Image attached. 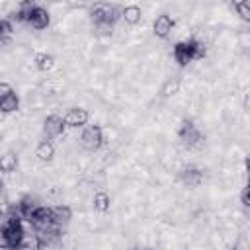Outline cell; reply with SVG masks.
I'll use <instances>...</instances> for the list:
<instances>
[{
	"instance_id": "1",
	"label": "cell",
	"mask_w": 250,
	"mask_h": 250,
	"mask_svg": "<svg viewBox=\"0 0 250 250\" xmlns=\"http://www.w3.org/2000/svg\"><path fill=\"white\" fill-rule=\"evenodd\" d=\"M78 143L84 150H98L104 143V135H102V129L96 127V125H84L80 129V135H78Z\"/></svg>"
},
{
	"instance_id": "2",
	"label": "cell",
	"mask_w": 250,
	"mask_h": 250,
	"mask_svg": "<svg viewBox=\"0 0 250 250\" xmlns=\"http://www.w3.org/2000/svg\"><path fill=\"white\" fill-rule=\"evenodd\" d=\"M92 18L94 21H111L115 23V20L121 18V12L117 8H113L111 4L107 2H98L92 6Z\"/></svg>"
},
{
	"instance_id": "3",
	"label": "cell",
	"mask_w": 250,
	"mask_h": 250,
	"mask_svg": "<svg viewBox=\"0 0 250 250\" xmlns=\"http://www.w3.org/2000/svg\"><path fill=\"white\" fill-rule=\"evenodd\" d=\"M64 133V119L59 115V113H53L49 115L45 121H43V135L51 141V139H57Z\"/></svg>"
},
{
	"instance_id": "4",
	"label": "cell",
	"mask_w": 250,
	"mask_h": 250,
	"mask_svg": "<svg viewBox=\"0 0 250 250\" xmlns=\"http://www.w3.org/2000/svg\"><path fill=\"white\" fill-rule=\"evenodd\" d=\"M25 23L31 27V29H45L47 25H49V14H47V10L45 8H41V6H35L33 10H31V14L27 16V20H25Z\"/></svg>"
},
{
	"instance_id": "5",
	"label": "cell",
	"mask_w": 250,
	"mask_h": 250,
	"mask_svg": "<svg viewBox=\"0 0 250 250\" xmlns=\"http://www.w3.org/2000/svg\"><path fill=\"white\" fill-rule=\"evenodd\" d=\"M62 119H64V125H68V127H84V125L88 123L90 115H88V111L82 109V107H72V109H68V111L62 115Z\"/></svg>"
},
{
	"instance_id": "6",
	"label": "cell",
	"mask_w": 250,
	"mask_h": 250,
	"mask_svg": "<svg viewBox=\"0 0 250 250\" xmlns=\"http://www.w3.org/2000/svg\"><path fill=\"white\" fill-rule=\"evenodd\" d=\"M172 29H174V20L168 14H160L152 23V31L156 37H168Z\"/></svg>"
},
{
	"instance_id": "7",
	"label": "cell",
	"mask_w": 250,
	"mask_h": 250,
	"mask_svg": "<svg viewBox=\"0 0 250 250\" xmlns=\"http://www.w3.org/2000/svg\"><path fill=\"white\" fill-rule=\"evenodd\" d=\"M70 209L66 205H53L51 207V221L57 225V227H62L70 221Z\"/></svg>"
},
{
	"instance_id": "8",
	"label": "cell",
	"mask_w": 250,
	"mask_h": 250,
	"mask_svg": "<svg viewBox=\"0 0 250 250\" xmlns=\"http://www.w3.org/2000/svg\"><path fill=\"white\" fill-rule=\"evenodd\" d=\"M18 107H20V98L14 92H10L4 98H0V113L2 115H8V113L18 111Z\"/></svg>"
},
{
	"instance_id": "9",
	"label": "cell",
	"mask_w": 250,
	"mask_h": 250,
	"mask_svg": "<svg viewBox=\"0 0 250 250\" xmlns=\"http://www.w3.org/2000/svg\"><path fill=\"white\" fill-rule=\"evenodd\" d=\"M141 16H143V12H141L139 6H125V8L121 10V20H123L125 23H129V25L139 23V21H141Z\"/></svg>"
},
{
	"instance_id": "10",
	"label": "cell",
	"mask_w": 250,
	"mask_h": 250,
	"mask_svg": "<svg viewBox=\"0 0 250 250\" xmlns=\"http://www.w3.org/2000/svg\"><path fill=\"white\" fill-rule=\"evenodd\" d=\"M35 156H37L39 160H43V162H49V160L55 156V146H53V143H51V141L39 143L37 148H35Z\"/></svg>"
},
{
	"instance_id": "11",
	"label": "cell",
	"mask_w": 250,
	"mask_h": 250,
	"mask_svg": "<svg viewBox=\"0 0 250 250\" xmlns=\"http://www.w3.org/2000/svg\"><path fill=\"white\" fill-rule=\"evenodd\" d=\"M182 180H184V184H188L189 188H195V186H199L201 184V172H197V170H193V168H189V170H184V174H182Z\"/></svg>"
},
{
	"instance_id": "12",
	"label": "cell",
	"mask_w": 250,
	"mask_h": 250,
	"mask_svg": "<svg viewBox=\"0 0 250 250\" xmlns=\"http://www.w3.org/2000/svg\"><path fill=\"white\" fill-rule=\"evenodd\" d=\"M16 166H18V156L14 152H4L0 156V168L4 172H12V170H16Z\"/></svg>"
},
{
	"instance_id": "13",
	"label": "cell",
	"mask_w": 250,
	"mask_h": 250,
	"mask_svg": "<svg viewBox=\"0 0 250 250\" xmlns=\"http://www.w3.org/2000/svg\"><path fill=\"white\" fill-rule=\"evenodd\" d=\"M94 209L100 211V213H104V211L109 209V195H107L105 191L94 193Z\"/></svg>"
},
{
	"instance_id": "14",
	"label": "cell",
	"mask_w": 250,
	"mask_h": 250,
	"mask_svg": "<svg viewBox=\"0 0 250 250\" xmlns=\"http://www.w3.org/2000/svg\"><path fill=\"white\" fill-rule=\"evenodd\" d=\"M96 33L100 37H109L113 33V23L111 21H96Z\"/></svg>"
},
{
	"instance_id": "15",
	"label": "cell",
	"mask_w": 250,
	"mask_h": 250,
	"mask_svg": "<svg viewBox=\"0 0 250 250\" xmlns=\"http://www.w3.org/2000/svg\"><path fill=\"white\" fill-rule=\"evenodd\" d=\"M53 64H55V59L51 57V55H39L37 57V66H39V70H51L53 68Z\"/></svg>"
},
{
	"instance_id": "16",
	"label": "cell",
	"mask_w": 250,
	"mask_h": 250,
	"mask_svg": "<svg viewBox=\"0 0 250 250\" xmlns=\"http://www.w3.org/2000/svg\"><path fill=\"white\" fill-rule=\"evenodd\" d=\"M234 10H236V14L244 20V21H248L250 20V4H248V0H244L242 4H238V6H234Z\"/></svg>"
},
{
	"instance_id": "17",
	"label": "cell",
	"mask_w": 250,
	"mask_h": 250,
	"mask_svg": "<svg viewBox=\"0 0 250 250\" xmlns=\"http://www.w3.org/2000/svg\"><path fill=\"white\" fill-rule=\"evenodd\" d=\"M178 88H180V82H178L176 78H172V80H168V82L164 84L162 94H164V96H174V94L178 92Z\"/></svg>"
},
{
	"instance_id": "18",
	"label": "cell",
	"mask_w": 250,
	"mask_h": 250,
	"mask_svg": "<svg viewBox=\"0 0 250 250\" xmlns=\"http://www.w3.org/2000/svg\"><path fill=\"white\" fill-rule=\"evenodd\" d=\"M10 92H14L12 90V86L8 84V82H0V98H4L6 94H10Z\"/></svg>"
},
{
	"instance_id": "19",
	"label": "cell",
	"mask_w": 250,
	"mask_h": 250,
	"mask_svg": "<svg viewBox=\"0 0 250 250\" xmlns=\"http://www.w3.org/2000/svg\"><path fill=\"white\" fill-rule=\"evenodd\" d=\"M4 174H6V172H4V170H2V168H0V186H2V184H4Z\"/></svg>"
},
{
	"instance_id": "20",
	"label": "cell",
	"mask_w": 250,
	"mask_h": 250,
	"mask_svg": "<svg viewBox=\"0 0 250 250\" xmlns=\"http://www.w3.org/2000/svg\"><path fill=\"white\" fill-rule=\"evenodd\" d=\"M242 2H244V0H232V4H234V6H238V4H242Z\"/></svg>"
},
{
	"instance_id": "21",
	"label": "cell",
	"mask_w": 250,
	"mask_h": 250,
	"mask_svg": "<svg viewBox=\"0 0 250 250\" xmlns=\"http://www.w3.org/2000/svg\"><path fill=\"white\" fill-rule=\"evenodd\" d=\"M53 2H57V0H53Z\"/></svg>"
}]
</instances>
